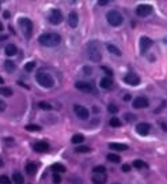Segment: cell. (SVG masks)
Here are the masks:
<instances>
[{"label": "cell", "mask_w": 167, "mask_h": 184, "mask_svg": "<svg viewBox=\"0 0 167 184\" xmlns=\"http://www.w3.org/2000/svg\"><path fill=\"white\" fill-rule=\"evenodd\" d=\"M26 130L30 131V132H38V131H41V127L37 124H27L26 125Z\"/></svg>", "instance_id": "cell-29"}, {"label": "cell", "mask_w": 167, "mask_h": 184, "mask_svg": "<svg viewBox=\"0 0 167 184\" xmlns=\"http://www.w3.org/2000/svg\"><path fill=\"white\" fill-rule=\"evenodd\" d=\"M74 112H75V115L78 116L79 119H82V120H87L89 116H90L89 109H87L86 106H83V105H79V104L74 105Z\"/></svg>", "instance_id": "cell-7"}, {"label": "cell", "mask_w": 167, "mask_h": 184, "mask_svg": "<svg viewBox=\"0 0 167 184\" xmlns=\"http://www.w3.org/2000/svg\"><path fill=\"white\" fill-rule=\"evenodd\" d=\"M79 23V18H78V14L75 13V11H71L68 15V25L71 26L72 29H75L76 26H78Z\"/></svg>", "instance_id": "cell-16"}, {"label": "cell", "mask_w": 167, "mask_h": 184, "mask_svg": "<svg viewBox=\"0 0 167 184\" xmlns=\"http://www.w3.org/2000/svg\"><path fill=\"white\" fill-rule=\"evenodd\" d=\"M5 108H7V105H5V102L3 100H0V112H4Z\"/></svg>", "instance_id": "cell-40"}, {"label": "cell", "mask_w": 167, "mask_h": 184, "mask_svg": "<svg viewBox=\"0 0 167 184\" xmlns=\"http://www.w3.org/2000/svg\"><path fill=\"white\" fill-rule=\"evenodd\" d=\"M3 16H4V18H10V13H8V11H4V13H3Z\"/></svg>", "instance_id": "cell-45"}, {"label": "cell", "mask_w": 167, "mask_h": 184, "mask_svg": "<svg viewBox=\"0 0 167 184\" xmlns=\"http://www.w3.org/2000/svg\"><path fill=\"white\" fill-rule=\"evenodd\" d=\"M124 117H125V121H128V123H132L136 120V116H134L133 113H125Z\"/></svg>", "instance_id": "cell-34"}, {"label": "cell", "mask_w": 167, "mask_h": 184, "mask_svg": "<svg viewBox=\"0 0 167 184\" xmlns=\"http://www.w3.org/2000/svg\"><path fill=\"white\" fill-rule=\"evenodd\" d=\"M3 30H4V25H3V23H2V20H0V33H2Z\"/></svg>", "instance_id": "cell-47"}, {"label": "cell", "mask_w": 167, "mask_h": 184, "mask_svg": "<svg viewBox=\"0 0 167 184\" xmlns=\"http://www.w3.org/2000/svg\"><path fill=\"white\" fill-rule=\"evenodd\" d=\"M163 42H165V44H167V37H166V38H163Z\"/></svg>", "instance_id": "cell-52"}, {"label": "cell", "mask_w": 167, "mask_h": 184, "mask_svg": "<svg viewBox=\"0 0 167 184\" xmlns=\"http://www.w3.org/2000/svg\"><path fill=\"white\" fill-rule=\"evenodd\" d=\"M106 158H107V161H110L113 164H118L120 161H121V157H120L118 154H114V153H109L106 156Z\"/></svg>", "instance_id": "cell-24"}, {"label": "cell", "mask_w": 167, "mask_h": 184, "mask_svg": "<svg viewBox=\"0 0 167 184\" xmlns=\"http://www.w3.org/2000/svg\"><path fill=\"white\" fill-rule=\"evenodd\" d=\"M3 165H4V162H3V160H2V158H0V168H2V166H3Z\"/></svg>", "instance_id": "cell-50"}, {"label": "cell", "mask_w": 167, "mask_h": 184, "mask_svg": "<svg viewBox=\"0 0 167 184\" xmlns=\"http://www.w3.org/2000/svg\"><path fill=\"white\" fill-rule=\"evenodd\" d=\"M109 147L111 150H116V151H124L128 150V146L125 143H109Z\"/></svg>", "instance_id": "cell-19"}, {"label": "cell", "mask_w": 167, "mask_h": 184, "mask_svg": "<svg viewBox=\"0 0 167 184\" xmlns=\"http://www.w3.org/2000/svg\"><path fill=\"white\" fill-rule=\"evenodd\" d=\"M133 166L137 169H141V168H147V164L144 161H141V160H136V161L133 162Z\"/></svg>", "instance_id": "cell-33"}, {"label": "cell", "mask_w": 167, "mask_h": 184, "mask_svg": "<svg viewBox=\"0 0 167 184\" xmlns=\"http://www.w3.org/2000/svg\"><path fill=\"white\" fill-rule=\"evenodd\" d=\"M63 19H64L63 13H61L58 8H53V10H50V13H49V15H48L49 23H50V25H54V26L60 25V23L63 22Z\"/></svg>", "instance_id": "cell-6"}, {"label": "cell", "mask_w": 167, "mask_h": 184, "mask_svg": "<svg viewBox=\"0 0 167 184\" xmlns=\"http://www.w3.org/2000/svg\"><path fill=\"white\" fill-rule=\"evenodd\" d=\"M107 110H109L110 113H113V115H114V113H117V112H118V106H116V105L110 104L109 106H107Z\"/></svg>", "instance_id": "cell-37"}, {"label": "cell", "mask_w": 167, "mask_h": 184, "mask_svg": "<svg viewBox=\"0 0 167 184\" xmlns=\"http://www.w3.org/2000/svg\"><path fill=\"white\" fill-rule=\"evenodd\" d=\"M4 52L7 56H15L16 52H18V48H16L15 44H8V45H5Z\"/></svg>", "instance_id": "cell-18"}, {"label": "cell", "mask_w": 167, "mask_h": 184, "mask_svg": "<svg viewBox=\"0 0 167 184\" xmlns=\"http://www.w3.org/2000/svg\"><path fill=\"white\" fill-rule=\"evenodd\" d=\"M136 14L137 16H148L152 14V7L148 4H141L136 8Z\"/></svg>", "instance_id": "cell-10"}, {"label": "cell", "mask_w": 167, "mask_h": 184, "mask_svg": "<svg viewBox=\"0 0 167 184\" xmlns=\"http://www.w3.org/2000/svg\"><path fill=\"white\" fill-rule=\"evenodd\" d=\"M92 110H94V112H95V113H98V112H99V108L94 106V108H92Z\"/></svg>", "instance_id": "cell-49"}, {"label": "cell", "mask_w": 167, "mask_h": 184, "mask_svg": "<svg viewBox=\"0 0 167 184\" xmlns=\"http://www.w3.org/2000/svg\"><path fill=\"white\" fill-rule=\"evenodd\" d=\"M83 141H84V136L82 135V134H75L71 139V142L74 143V145H80V143H83Z\"/></svg>", "instance_id": "cell-26"}, {"label": "cell", "mask_w": 167, "mask_h": 184, "mask_svg": "<svg viewBox=\"0 0 167 184\" xmlns=\"http://www.w3.org/2000/svg\"><path fill=\"white\" fill-rule=\"evenodd\" d=\"M84 71H86L87 75H89V72H91V68H89V67H84Z\"/></svg>", "instance_id": "cell-48"}, {"label": "cell", "mask_w": 167, "mask_h": 184, "mask_svg": "<svg viewBox=\"0 0 167 184\" xmlns=\"http://www.w3.org/2000/svg\"><path fill=\"white\" fill-rule=\"evenodd\" d=\"M160 125H162V128H163V130L167 131V124H166V123H162V124H160Z\"/></svg>", "instance_id": "cell-46"}, {"label": "cell", "mask_w": 167, "mask_h": 184, "mask_svg": "<svg viewBox=\"0 0 167 184\" xmlns=\"http://www.w3.org/2000/svg\"><path fill=\"white\" fill-rule=\"evenodd\" d=\"M149 130H151V125L148 123H139L136 125V132L141 136H145L149 134Z\"/></svg>", "instance_id": "cell-11"}, {"label": "cell", "mask_w": 167, "mask_h": 184, "mask_svg": "<svg viewBox=\"0 0 167 184\" xmlns=\"http://www.w3.org/2000/svg\"><path fill=\"white\" fill-rule=\"evenodd\" d=\"M7 38H8L7 34H3V36H0V41H4V40H7Z\"/></svg>", "instance_id": "cell-44"}, {"label": "cell", "mask_w": 167, "mask_h": 184, "mask_svg": "<svg viewBox=\"0 0 167 184\" xmlns=\"http://www.w3.org/2000/svg\"><path fill=\"white\" fill-rule=\"evenodd\" d=\"M106 19H107V23H109L110 26H113V27H118V26H121L122 23H124V18H122V15L117 10L107 11Z\"/></svg>", "instance_id": "cell-4"}, {"label": "cell", "mask_w": 167, "mask_h": 184, "mask_svg": "<svg viewBox=\"0 0 167 184\" xmlns=\"http://www.w3.org/2000/svg\"><path fill=\"white\" fill-rule=\"evenodd\" d=\"M129 171H130V165L124 164V165H122V172H129Z\"/></svg>", "instance_id": "cell-41"}, {"label": "cell", "mask_w": 167, "mask_h": 184, "mask_svg": "<svg viewBox=\"0 0 167 184\" xmlns=\"http://www.w3.org/2000/svg\"><path fill=\"white\" fill-rule=\"evenodd\" d=\"M12 182L15 184H23L25 183V179H23L22 173H19V172H15V173L12 175Z\"/></svg>", "instance_id": "cell-25"}, {"label": "cell", "mask_w": 167, "mask_h": 184, "mask_svg": "<svg viewBox=\"0 0 167 184\" xmlns=\"http://www.w3.org/2000/svg\"><path fill=\"white\" fill-rule=\"evenodd\" d=\"M38 42L46 48H53V46L60 45L61 36L58 33H43L38 37Z\"/></svg>", "instance_id": "cell-1"}, {"label": "cell", "mask_w": 167, "mask_h": 184, "mask_svg": "<svg viewBox=\"0 0 167 184\" xmlns=\"http://www.w3.org/2000/svg\"><path fill=\"white\" fill-rule=\"evenodd\" d=\"M18 23H19V27L23 31V36L26 38H30L31 34H33V22L29 18H19Z\"/></svg>", "instance_id": "cell-5"}, {"label": "cell", "mask_w": 167, "mask_h": 184, "mask_svg": "<svg viewBox=\"0 0 167 184\" xmlns=\"http://www.w3.org/2000/svg\"><path fill=\"white\" fill-rule=\"evenodd\" d=\"M87 56L94 63H99L102 60V53L99 49V44L96 41H90L87 44Z\"/></svg>", "instance_id": "cell-2"}, {"label": "cell", "mask_w": 167, "mask_h": 184, "mask_svg": "<svg viewBox=\"0 0 167 184\" xmlns=\"http://www.w3.org/2000/svg\"><path fill=\"white\" fill-rule=\"evenodd\" d=\"M91 180H92L94 184H105V183H106V180H107V176H106V173H101V175L94 173Z\"/></svg>", "instance_id": "cell-15"}, {"label": "cell", "mask_w": 167, "mask_h": 184, "mask_svg": "<svg viewBox=\"0 0 167 184\" xmlns=\"http://www.w3.org/2000/svg\"><path fill=\"white\" fill-rule=\"evenodd\" d=\"M76 153H90L91 151V149L89 147V146H78V147L75 149Z\"/></svg>", "instance_id": "cell-32"}, {"label": "cell", "mask_w": 167, "mask_h": 184, "mask_svg": "<svg viewBox=\"0 0 167 184\" xmlns=\"http://www.w3.org/2000/svg\"><path fill=\"white\" fill-rule=\"evenodd\" d=\"M101 68H102V70H103V71H105V72H106V74H107V77H109V78L111 77V75H113V71H111V70H110V68H107V67H106V66H102V67H101Z\"/></svg>", "instance_id": "cell-39"}, {"label": "cell", "mask_w": 167, "mask_h": 184, "mask_svg": "<svg viewBox=\"0 0 167 184\" xmlns=\"http://www.w3.org/2000/svg\"><path fill=\"white\" fill-rule=\"evenodd\" d=\"M52 171L54 172V173H64V172L67 171L65 169V166L63 165V164H58V162H56V164H53V165H52Z\"/></svg>", "instance_id": "cell-20"}, {"label": "cell", "mask_w": 167, "mask_h": 184, "mask_svg": "<svg viewBox=\"0 0 167 184\" xmlns=\"http://www.w3.org/2000/svg\"><path fill=\"white\" fill-rule=\"evenodd\" d=\"M106 48H107V51H109L110 53L116 55V56H121V55H122V52L120 51V49L117 48L116 45H113V44H107V45H106Z\"/></svg>", "instance_id": "cell-21"}, {"label": "cell", "mask_w": 167, "mask_h": 184, "mask_svg": "<svg viewBox=\"0 0 167 184\" xmlns=\"http://www.w3.org/2000/svg\"><path fill=\"white\" fill-rule=\"evenodd\" d=\"M38 106H40L42 110H52V105L49 104V102H45V101L38 102Z\"/></svg>", "instance_id": "cell-31"}, {"label": "cell", "mask_w": 167, "mask_h": 184, "mask_svg": "<svg viewBox=\"0 0 167 184\" xmlns=\"http://www.w3.org/2000/svg\"><path fill=\"white\" fill-rule=\"evenodd\" d=\"M124 82L127 85H130V86H137L140 83V78L137 77L136 74H128L127 77L124 78Z\"/></svg>", "instance_id": "cell-14"}, {"label": "cell", "mask_w": 167, "mask_h": 184, "mask_svg": "<svg viewBox=\"0 0 167 184\" xmlns=\"http://www.w3.org/2000/svg\"><path fill=\"white\" fill-rule=\"evenodd\" d=\"M0 184H11L10 177L5 176V175H2V176H0Z\"/></svg>", "instance_id": "cell-36"}, {"label": "cell", "mask_w": 167, "mask_h": 184, "mask_svg": "<svg viewBox=\"0 0 167 184\" xmlns=\"http://www.w3.org/2000/svg\"><path fill=\"white\" fill-rule=\"evenodd\" d=\"M4 68H5V71H8V72H14L15 68H16V66H15V63H14L12 60H5L4 61Z\"/></svg>", "instance_id": "cell-22"}, {"label": "cell", "mask_w": 167, "mask_h": 184, "mask_svg": "<svg viewBox=\"0 0 167 184\" xmlns=\"http://www.w3.org/2000/svg\"><path fill=\"white\" fill-rule=\"evenodd\" d=\"M132 100V96L130 94H125L124 96V101H130Z\"/></svg>", "instance_id": "cell-42"}, {"label": "cell", "mask_w": 167, "mask_h": 184, "mask_svg": "<svg viewBox=\"0 0 167 184\" xmlns=\"http://www.w3.org/2000/svg\"><path fill=\"white\" fill-rule=\"evenodd\" d=\"M33 149L38 153H45V151L49 150V143L45 142V141H40V142H36L33 146Z\"/></svg>", "instance_id": "cell-13"}, {"label": "cell", "mask_w": 167, "mask_h": 184, "mask_svg": "<svg viewBox=\"0 0 167 184\" xmlns=\"http://www.w3.org/2000/svg\"><path fill=\"white\" fill-rule=\"evenodd\" d=\"M25 171L27 172L29 175H34L37 172V165L36 164H33V162H29V164H26V166H25Z\"/></svg>", "instance_id": "cell-23"}, {"label": "cell", "mask_w": 167, "mask_h": 184, "mask_svg": "<svg viewBox=\"0 0 167 184\" xmlns=\"http://www.w3.org/2000/svg\"><path fill=\"white\" fill-rule=\"evenodd\" d=\"M107 3H109V2H106V0H101V2H98V4L99 5H106Z\"/></svg>", "instance_id": "cell-43"}, {"label": "cell", "mask_w": 167, "mask_h": 184, "mask_svg": "<svg viewBox=\"0 0 167 184\" xmlns=\"http://www.w3.org/2000/svg\"><path fill=\"white\" fill-rule=\"evenodd\" d=\"M149 46H152V40L145 36L141 37V38H140V51H141V53H147Z\"/></svg>", "instance_id": "cell-12"}, {"label": "cell", "mask_w": 167, "mask_h": 184, "mask_svg": "<svg viewBox=\"0 0 167 184\" xmlns=\"http://www.w3.org/2000/svg\"><path fill=\"white\" fill-rule=\"evenodd\" d=\"M34 67H36V63H34V61H29V63L25 64V70H26V71H33Z\"/></svg>", "instance_id": "cell-35"}, {"label": "cell", "mask_w": 167, "mask_h": 184, "mask_svg": "<svg viewBox=\"0 0 167 184\" xmlns=\"http://www.w3.org/2000/svg\"><path fill=\"white\" fill-rule=\"evenodd\" d=\"M109 124L111 125V127H114V128L121 127V120H120L118 117H111L110 121H109Z\"/></svg>", "instance_id": "cell-30"}, {"label": "cell", "mask_w": 167, "mask_h": 184, "mask_svg": "<svg viewBox=\"0 0 167 184\" xmlns=\"http://www.w3.org/2000/svg\"><path fill=\"white\" fill-rule=\"evenodd\" d=\"M3 83H4V79H3V78L0 77V85H3Z\"/></svg>", "instance_id": "cell-51"}, {"label": "cell", "mask_w": 167, "mask_h": 184, "mask_svg": "<svg viewBox=\"0 0 167 184\" xmlns=\"http://www.w3.org/2000/svg\"><path fill=\"white\" fill-rule=\"evenodd\" d=\"M75 87L80 92H84V93H91L94 92V86L89 82H83V81H79L75 83Z\"/></svg>", "instance_id": "cell-9"}, {"label": "cell", "mask_w": 167, "mask_h": 184, "mask_svg": "<svg viewBox=\"0 0 167 184\" xmlns=\"http://www.w3.org/2000/svg\"><path fill=\"white\" fill-rule=\"evenodd\" d=\"M99 86L105 90H109V89H111V86H113V81H111V78H109V77H103L99 81Z\"/></svg>", "instance_id": "cell-17"}, {"label": "cell", "mask_w": 167, "mask_h": 184, "mask_svg": "<svg viewBox=\"0 0 167 184\" xmlns=\"http://www.w3.org/2000/svg\"><path fill=\"white\" fill-rule=\"evenodd\" d=\"M52 179H53L54 184H60L61 183V176L58 173H53V177H52Z\"/></svg>", "instance_id": "cell-38"}, {"label": "cell", "mask_w": 167, "mask_h": 184, "mask_svg": "<svg viewBox=\"0 0 167 184\" xmlns=\"http://www.w3.org/2000/svg\"><path fill=\"white\" fill-rule=\"evenodd\" d=\"M92 172H94V173H96V175H101V173H106V168H105L103 165H96V166H94Z\"/></svg>", "instance_id": "cell-28"}, {"label": "cell", "mask_w": 167, "mask_h": 184, "mask_svg": "<svg viewBox=\"0 0 167 184\" xmlns=\"http://www.w3.org/2000/svg\"><path fill=\"white\" fill-rule=\"evenodd\" d=\"M0 94L5 96V97H12L14 92H12V89H10V87H0Z\"/></svg>", "instance_id": "cell-27"}, {"label": "cell", "mask_w": 167, "mask_h": 184, "mask_svg": "<svg viewBox=\"0 0 167 184\" xmlns=\"http://www.w3.org/2000/svg\"><path fill=\"white\" fill-rule=\"evenodd\" d=\"M134 109H145L149 106V101L147 97H136L132 102Z\"/></svg>", "instance_id": "cell-8"}, {"label": "cell", "mask_w": 167, "mask_h": 184, "mask_svg": "<svg viewBox=\"0 0 167 184\" xmlns=\"http://www.w3.org/2000/svg\"><path fill=\"white\" fill-rule=\"evenodd\" d=\"M36 81L38 82V85H41V86L45 87V89H50V87L54 86V79H53V77H52L50 74H48V72H43V71L37 72Z\"/></svg>", "instance_id": "cell-3"}]
</instances>
